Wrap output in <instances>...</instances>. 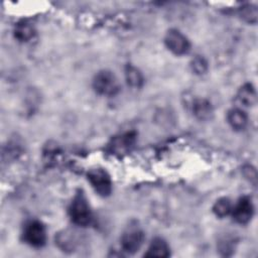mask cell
<instances>
[{
	"label": "cell",
	"mask_w": 258,
	"mask_h": 258,
	"mask_svg": "<svg viewBox=\"0 0 258 258\" xmlns=\"http://www.w3.org/2000/svg\"><path fill=\"white\" fill-rule=\"evenodd\" d=\"M237 99L242 105L246 107L254 106L257 102V94L255 88L251 84L243 85L237 93Z\"/></svg>",
	"instance_id": "cell-12"
},
{
	"label": "cell",
	"mask_w": 258,
	"mask_h": 258,
	"mask_svg": "<svg viewBox=\"0 0 258 258\" xmlns=\"http://www.w3.org/2000/svg\"><path fill=\"white\" fill-rule=\"evenodd\" d=\"M88 180L93 188L102 197H107L112 191V180L110 175L103 168H94L88 172Z\"/></svg>",
	"instance_id": "cell-3"
},
{
	"label": "cell",
	"mask_w": 258,
	"mask_h": 258,
	"mask_svg": "<svg viewBox=\"0 0 258 258\" xmlns=\"http://www.w3.org/2000/svg\"><path fill=\"white\" fill-rule=\"evenodd\" d=\"M241 17L248 23H256L258 18V10L254 5H245L240 9Z\"/></svg>",
	"instance_id": "cell-16"
},
{
	"label": "cell",
	"mask_w": 258,
	"mask_h": 258,
	"mask_svg": "<svg viewBox=\"0 0 258 258\" xmlns=\"http://www.w3.org/2000/svg\"><path fill=\"white\" fill-rule=\"evenodd\" d=\"M232 203L228 198H221L219 199L214 207H213V212L217 217L223 218L228 216L232 212Z\"/></svg>",
	"instance_id": "cell-15"
},
{
	"label": "cell",
	"mask_w": 258,
	"mask_h": 258,
	"mask_svg": "<svg viewBox=\"0 0 258 258\" xmlns=\"http://www.w3.org/2000/svg\"><path fill=\"white\" fill-rule=\"evenodd\" d=\"M192 113L194 115L202 121L211 120L214 116V108L210 101L206 99H197L192 103Z\"/></svg>",
	"instance_id": "cell-9"
},
{
	"label": "cell",
	"mask_w": 258,
	"mask_h": 258,
	"mask_svg": "<svg viewBox=\"0 0 258 258\" xmlns=\"http://www.w3.org/2000/svg\"><path fill=\"white\" fill-rule=\"evenodd\" d=\"M23 238L33 247H41L46 241V232L44 226L38 221H30L26 224L23 232Z\"/></svg>",
	"instance_id": "cell-6"
},
{
	"label": "cell",
	"mask_w": 258,
	"mask_h": 258,
	"mask_svg": "<svg viewBox=\"0 0 258 258\" xmlns=\"http://www.w3.org/2000/svg\"><path fill=\"white\" fill-rule=\"evenodd\" d=\"M69 214L72 222L78 226L86 227L91 224L93 220L92 211L85 195L82 191L78 192L74 197L69 209Z\"/></svg>",
	"instance_id": "cell-1"
},
{
	"label": "cell",
	"mask_w": 258,
	"mask_h": 258,
	"mask_svg": "<svg viewBox=\"0 0 258 258\" xmlns=\"http://www.w3.org/2000/svg\"><path fill=\"white\" fill-rule=\"evenodd\" d=\"M144 242V233L137 227L128 228L121 237V247L123 251L134 254L142 246Z\"/></svg>",
	"instance_id": "cell-5"
},
{
	"label": "cell",
	"mask_w": 258,
	"mask_h": 258,
	"mask_svg": "<svg viewBox=\"0 0 258 258\" xmlns=\"http://www.w3.org/2000/svg\"><path fill=\"white\" fill-rule=\"evenodd\" d=\"M170 255V251H169V246L167 245V243L165 242V240H163L162 238H154L148 249L147 252L144 254L145 257H168Z\"/></svg>",
	"instance_id": "cell-10"
},
{
	"label": "cell",
	"mask_w": 258,
	"mask_h": 258,
	"mask_svg": "<svg viewBox=\"0 0 258 258\" xmlns=\"http://www.w3.org/2000/svg\"><path fill=\"white\" fill-rule=\"evenodd\" d=\"M227 120H228V123L230 124V126L237 131L244 130L248 124L247 114L243 110L238 109V108L231 109L228 112Z\"/></svg>",
	"instance_id": "cell-11"
},
{
	"label": "cell",
	"mask_w": 258,
	"mask_h": 258,
	"mask_svg": "<svg viewBox=\"0 0 258 258\" xmlns=\"http://www.w3.org/2000/svg\"><path fill=\"white\" fill-rule=\"evenodd\" d=\"M190 67L195 74L203 75L208 70V62L202 55H196L190 61Z\"/></svg>",
	"instance_id": "cell-17"
},
{
	"label": "cell",
	"mask_w": 258,
	"mask_h": 258,
	"mask_svg": "<svg viewBox=\"0 0 258 258\" xmlns=\"http://www.w3.org/2000/svg\"><path fill=\"white\" fill-rule=\"evenodd\" d=\"M233 219L239 224H247L254 213L253 204L248 197L241 198L237 204L235 205L234 209H232Z\"/></svg>",
	"instance_id": "cell-8"
},
{
	"label": "cell",
	"mask_w": 258,
	"mask_h": 258,
	"mask_svg": "<svg viewBox=\"0 0 258 258\" xmlns=\"http://www.w3.org/2000/svg\"><path fill=\"white\" fill-rule=\"evenodd\" d=\"M135 142H136V133L133 131H130V132H126L121 135L115 136L112 139L109 145V148H110V151L113 152L114 154L121 155L130 151L134 147Z\"/></svg>",
	"instance_id": "cell-7"
},
{
	"label": "cell",
	"mask_w": 258,
	"mask_h": 258,
	"mask_svg": "<svg viewBox=\"0 0 258 258\" xmlns=\"http://www.w3.org/2000/svg\"><path fill=\"white\" fill-rule=\"evenodd\" d=\"M35 34V29L33 25L27 20L19 21L14 28V36L19 41H28Z\"/></svg>",
	"instance_id": "cell-13"
},
{
	"label": "cell",
	"mask_w": 258,
	"mask_h": 258,
	"mask_svg": "<svg viewBox=\"0 0 258 258\" xmlns=\"http://www.w3.org/2000/svg\"><path fill=\"white\" fill-rule=\"evenodd\" d=\"M164 42L166 47L177 55L187 53L190 48V43L187 37L177 29H169L165 35Z\"/></svg>",
	"instance_id": "cell-4"
},
{
	"label": "cell",
	"mask_w": 258,
	"mask_h": 258,
	"mask_svg": "<svg viewBox=\"0 0 258 258\" xmlns=\"http://www.w3.org/2000/svg\"><path fill=\"white\" fill-rule=\"evenodd\" d=\"M125 77L127 84L133 88H140L143 85L142 74L133 66L128 64L125 69Z\"/></svg>",
	"instance_id": "cell-14"
},
{
	"label": "cell",
	"mask_w": 258,
	"mask_h": 258,
	"mask_svg": "<svg viewBox=\"0 0 258 258\" xmlns=\"http://www.w3.org/2000/svg\"><path fill=\"white\" fill-rule=\"evenodd\" d=\"M93 88L102 96L113 97L120 91V84L111 71L103 70L96 74L93 80Z\"/></svg>",
	"instance_id": "cell-2"
}]
</instances>
